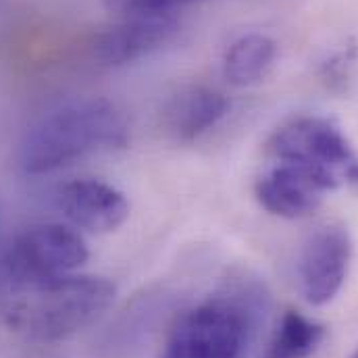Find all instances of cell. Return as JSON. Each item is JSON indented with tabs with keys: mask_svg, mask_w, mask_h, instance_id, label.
Returning <instances> with one entry per match:
<instances>
[{
	"mask_svg": "<svg viewBox=\"0 0 358 358\" xmlns=\"http://www.w3.org/2000/svg\"><path fill=\"white\" fill-rule=\"evenodd\" d=\"M277 59V44L263 34L238 38L223 57V76L236 88L263 82Z\"/></svg>",
	"mask_w": 358,
	"mask_h": 358,
	"instance_id": "8fae6325",
	"label": "cell"
},
{
	"mask_svg": "<svg viewBox=\"0 0 358 358\" xmlns=\"http://www.w3.org/2000/svg\"><path fill=\"white\" fill-rule=\"evenodd\" d=\"M267 155L306 165L338 187L358 181V155L342 127L325 117H298L281 125L267 142Z\"/></svg>",
	"mask_w": 358,
	"mask_h": 358,
	"instance_id": "5b68a950",
	"label": "cell"
},
{
	"mask_svg": "<svg viewBox=\"0 0 358 358\" xmlns=\"http://www.w3.org/2000/svg\"><path fill=\"white\" fill-rule=\"evenodd\" d=\"M327 336L325 325L298 310H285L261 358H308L317 352Z\"/></svg>",
	"mask_w": 358,
	"mask_h": 358,
	"instance_id": "7c38bea8",
	"label": "cell"
},
{
	"mask_svg": "<svg viewBox=\"0 0 358 358\" xmlns=\"http://www.w3.org/2000/svg\"><path fill=\"white\" fill-rule=\"evenodd\" d=\"M267 310L268 294L259 279L231 277L179 315L161 358H248Z\"/></svg>",
	"mask_w": 358,
	"mask_h": 358,
	"instance_id": "6da1fadb",
	"label": "cell"
},
{
	"mask_svg": "<svg viewBox=\"0 0 358 358\" xmlns=\"http://www.w3.org/2000/svg\"><path fill=\"white\" fill-rule=\"evenodd\" d=\"M198 0H106L108 8L123 17H142V15H171L178 8Z\"/></svg>",
	"mask_w": 358,
	"mask_h": 358,
	"instance_id": "4fadbf2b",
	"label": "cell"
},
{
	"mask_svg": "<svg viewBox=\"0 0 358 358\" xmlns=\"http://www.w3.org/2000/svg\"><path fill=\"white\" fill-rule=\"evenodd\" d=\"M352 263V238L340 223L315 229L302 246L298 279L304 300L313 306L329 304L346 283Z\"/></svg>",
	"mask_w": 358,
	"mask_h": 358,
	"instance_id": "8992f818",
	"label": "cell"
},
{
	"mask_svg": "<svg viewBox=\"0 0 358 358\" xmlns=\"http://www.w3.org/2000/svg\"><path fill=\"white\" fill-rule=\"evenodd\" d=\"M179 23L173 15L123 17L92 40V57L102 67H123L136 63L173 40Z\"/></svg>",
	"mask_w": 358,
	"mask_h": 358,
	"instance_id": "ba28073f",
	"label": "cell"
},
{
	"mask_svg": "<svg viewBox=\"0 0 358 358\" xmlns=\"http://www.w3.org/2000/svg\"><path fill=\"white\" fill-rule=\"evenodd\" d=\"M115 285L96 275H61L0 294L10 329L34 342H61L90 327L113 304Z\"/></svg>",
	"mask_w": 358,
	"mask_h": 358,
	"instance_id": "3957f363",
	"label": "cell"
},
{
	"mask_svg": "<svg viewBox=\"0 0 358 358\" xmlns=\"http://www.w3.org/2000/svg\"><path fill=\"white\" fill-rule=\"evenodd\" d=\"M336 187L331 179L306 165L271 159V165L255 183V196L271 215L300 219L317 210L325 194Z\"/></svg>",
	"mask_w": 358,
	"mask_h": 358,
	"instance_id": "52a82bcc",
	"label": "cell"
},
{
	"mask_svg": "<svg viewBox=\"0 0 358 358\" xmlns=\"http://www.w3.org/2000/svg\"><path fill=\"white\" fill-rule=\"evenodd\" d=\"M350 358H358V348L352 352V355H350Z\"/></svg>",
	"mask_w": 358,
	"mask_h": 358,
	"instance_id": "5bb4252c",
	"label": "cell"
},
{
	"mask_svg": "<svg viewBox=\"0 0 358 358\" xmlns=\"http://www.w3.org/2000/svg\"><path fill=\"white\" fill-rule=\"evenodd\" d=\"M57 208L76 225L92 234L121 227L129 215L125 196L100 179H73L59 187Z\"/></svg>",
	"mask_w": 358,
	"mask_h": 358,
	"instance_id": "9c48e42d",
	"label": "cell"
},
{
	"mask_svg": "<svg viewBox=\"0 0 358 358\" xmlns=\"http://www.w3.org/2000/svg\"><path fill=\"white\" fill-rule=\"evenodd\" d=\"M129 125L106 98L69 100L31 125L19 148V163L31 176L69 167L100 152L125 148Z\"/></svg>",
	"mask_w": 358,
	"mask_h": 358,
	"instance_id": "7a4b0ae2",
	"label": "cell"
},
{
	"mask_svg": "<svg viewBox=\"0 0 358 358\" xmlns=\"http://www.w3.org/2000/svg\"><path fill=\"white\" fill-rule=\"evenodd\" d=\"M88 261L84 238L59 223L34 225L6 246L0 257V294L69 275Z\"/></svg>",
	"mask_w": 358,
	"mask_h": 358,
	"instance_id": "277c9868",
	"label": "cell"
},
{
	"mask_svg": "<svg viewBox=\"0 0 358 358\" xmlns=\"http://www.w3.org/2000/svg\"><path fill=\"white\" fill-rule=\"evenodd\" d=\"M229 110L227 98L206 86L179 90L165 108V123L179 142H194L210 131Z\"/></svg>",
	"mask_w": 358,
	"mask_h": 358,
	"instance_id": "30bf717a",
	"label": "cell"
}]
</instances>
